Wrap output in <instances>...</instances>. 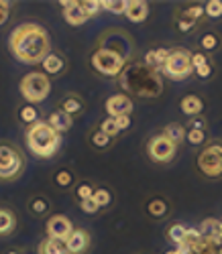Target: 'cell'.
I'll return each mask as SVG.
<instances>
[{"label":"cell","mask_w":222,"mask_h":254,"mask_svg":"<svg viewBox=\"0 0 222 254\" xmlns=\"http://www.w3.org/2000/svg\"><path fill=\"white\" fill-rule=\"evenodd\" d=\"M8 49L12 57L18 59L20 63L37 65V63H43V59L49 55V49H51L49 33L37 23L18 25L10 33Z\"/></svg>","instance_id":"6da1fadb"},{"label":"cell","mask_w":222,"mask_h":254,"mask_svg":"<svg viewBox=\"0 0 222 254\" xmlns=\"http://www.w3.org/2000/svg\"><path fill=\"white\" fill-rule=\"evenodd\" d=\"M120 81L124 90L135 92L141 98H155L163 90V83L157 71L149 69L145 63H132V65L124 67L120 73Z\"/></svg>","instance_id":"7a4b0ae2"},{"label":"cell","mask_w":222,"mask_h":254,"mask_svg":"<svg viewBox=\"0 0 222 254\" xmlns=\"http://www.w3.org/2000/svg\"><path fill=\"white\" fill-rule=\"evenodd\" d=\"M25 142L35 157L51 159L57 155L59 146H61V134H57L45 120H37L35 124L27 126Z\"/></svg>","instance_id":"3957f363"},{"label":"cell","mask_w":222,"mask_h":254,"mask_svg":"<svg viewBox=\"0 0 222 254\" xmlns=\"http://www.w3.org/2000/svg\"><path fill=\"white\" fill-rule=\"evenodd\" d=\"M92 67L106 77H116L126 67V55L110 49V47H98L90 57Z\"/></svg>","instance_id":"277c9868"},{"label":"cell","mask_w":222,"mask_h":254,"mask_svg":"<svg viewBox=\"0 0 222 254\" xmlns=\"http://www.w3.org/2000/svg\"><path fill=\"white\" fill-rule=\"evenodd\" d=\"M18 88H20V96L33 106L47 100V96L51 94V81H49V75H45L43 71H29L20 79Z\"/></svg>","instance_id":"5b68a950"},{"label":"cell","mask_w":222,"mask_h":254,"mask_svg":"<svg viewBox=\"0 0 222 254\" xmlns=\"http://www.w3.org/2000/svg\"><path fill=\"white\" fill-rule=\"evenodd\" d=\"M25 169V159L16 146L2 142L0 144V181L16 179Z\"/></svg>","instance_id":"8992f818"},{"label":"cell","mask_w":222,"mask_h":254,"mask_svg":"<svg viewBox=\"0 0 222 254\" xmlns=\"http://www.w3.org/2000/svg\"><path fill=\"white\" fill-rule=\"evenodd\" d=\"M194 71L192 67V53L186 51V49H171L169 51V57L163 65V73L169 77V79H186L190 73Z\"/></svg>","instance_id":"52a82bcc"},{"label":"cell","mask_w":222,"mask_h":254,"mask_svg":"<svg viewBox=\"0 0 222 254\" xmlns=\"http://www.w3.org/2000/svg\"><path fill=\"white\" fill-rule=\"evenodd\" d=\"M198 169L206 177L222 175V144H210L198 155Z\"/></svg>","instance_id":"ba28073f"},{"label":"cell","mask_w":222,"mask_h":254,"mask_svg":"<svg viewBox=\"0 0 222 254\" xmlns=\"http://www.w3.org/2000/svg\"><path fill=\"white\" fill-rule=\"evenodd\" d=\"M147 153L151 157V161L155 163H169L175 155V144L163 136V134H157V136H153L147 144Z\"/></svg>","instance_id":"9c48e42d"},{"label":"cell","mask_w":222,"mask_h":254,"mask_svg":"<svg viewBox=\"0 0 222 254\" xmlns=\"http://www.w3.org/2000/svg\"><path fill=\"white\" fill-rule=\"evenodd\" d=\"M45 232H47V238H55V240H61L65 242L70 238V234L74 232V224L68 216L63 214H55L47 220V226H45Z\"/></svg>","instance_id":"30bf717a"},{"label":"cell","mask_w":222,"mask_h":254,"mask_svg":"<svg viewBox=\"0 0 222 254\" xmlns=\"http://www.w3.org/2000/svg\"><path fill=\"white\" fill-rule=\"evenodd\" d=\"M104 108H106L108 118L130 116V112H132V100L126 94H112V96L106 100Z\"/></svg>","instance_id":"8fae6325"},{"label":"cell","mask_w":222,"mask_h":254,"mask_svg":"<svg viewBox=\"0 0 222 254\" xmlns=\"http://www.w3.org/2000/svg\"><path fill=\"white\" fill-rule=\"evenodd\" d=\"M65 246H68L70 254H84L88 250V246H90V234L82 228H74L70 238L65 240Z\"/></svg>","instance_id":"7c38bea8"},{"label":"cell","mask_w":222,"mask_h":254,"mask_svg":"<svg viewBox=\"0 0 222 254\" xmlns=\"http://www.w3.org/2000/svg\"><path fill=\"white\" fill-rule=\"evenodd\" d=\"M47 124L51 126V128L57 132V134H63V132H68L72 128V124H74V118L70 114H65L61 108L59 110H53L47 118Z\"/></svg>","instance_id":"4fadbf2b"},{"label":"cell","mask_w":222,"mask_h":254,"mask_svg":"<svg viewBox=\"0 0 222 254\" xmlns=\"http://www.w3.org/2000/svg\"><path fill=\"white\" fill-rule=\"evenodd\" d=\"M126 18L130 20V23H143V20L147 18L149 14V4L145 2V0H130V2L126 4Z\"/></svg>","instance_id":"5bb4252c"},{"label":"cell","mask_w":222,"mask_h":254,"mask_svg":"<svg viewBox=\"0 0 222 254\" xmlns=\"http://www.w3.org/2000/svg\"><path fill=\"white\" fill-rule=\"evenodd\" d=\"M16 230V216L10 207L0 205V238L10 236Z\"/></svg>","instance_id":"9a60e30c"},{"label":"cell","mask_w":222,"mask_h":254,"mask_svg":"<svg viewBox=\"0 0 222 254\" xmlns=\"http://www.w3.org/2000/svg\"><path fill=\"white\" fill-rule=\"evenodd\" d=\"M167 57H169L167 49H151V51H147L143 63L149 69H153V71H163V65H165Z\"/></svg>","instance_id":"2e32d148"},{"label":"cell","mask_w":222,"mask_h":254,"mask_svg":"<svg viewBox=\"0 0 222 254\" xmlns=\"http://www.w3.org/2000/svg\"><path fill=\"white\" fill-rule=\"evenodd\" d=\"M180 108H182V112L186 116H198V114H202V110H204V100L200 96H196V94H188V96L182 98Z\"/></svg>","instance_id":"e0dca14e"},{"label":"cell","mask_w":222,"mask_h":254,"mask_svg":"<svg viewBox=\"0 0 222 254\" xmlns=\"http://www.w3.org/2000/svg\"><path fill=\"white\" fill-rule=\"evenodd\" d=\"M63 16H65V20H68V25H72V27H80V25H84L88 20V14L84 12L82 4L76 2V0H74L72 6L63 8Z\"/></svg>","instance_id":"ac0fdd59"},{"label":"cell","mask_w":222,"mask_h":254,"mask_svg":"<svg viewBox=\"0 0 222 254\" xmlns=\"http://www.w3.org/2000/svg\"><path fill=\"white\" fill-rule=\"evenodd\" d=\"M37 252H39V254H70V252H68V246H65V242L55 240V238L41 240L39 246H37Z\"/></svg>","instance_id":"d6986e66"},{"label":"cell","mask_w":222,"mask_h":254,"mask_svg":"<svg viewBox=\"0 0 222 254\" xmlns=\"http://www.w3.org/2000/svg\"><path fill=\"white\" fill-rule=\"evenodd\" d=\"M41 65H43V69H45L43 71L45 75H57V73H61L65 69V61L57 53H49L45 59H43Z\"/></svg>","instance_id":"ffe728a7"},{"label":"cell","mask_w":222,"mask_h":254,"mask_svg":"<svg viewBox=\"0 0 222 254\" xmlns=\"http://www.w3.org/2000/svg\"><path fill=\"white\" fill-rule=\"evenodd\" d=\"M186 128L182 124H177V122H171V124H167L165 126V130H163V136H167L175 146L180 144V142H184L186 140Z\"/></svg>","instance_id":"44dd1931"},{"label":"cell","mask_w":222,"mask_h":254,"mask_svg":"<svg viewBox=\"0 0 222 254\" xmlns=\"http://www.w3.org/2000/svg\"><path fill=\"white\" fill-rule=\"evenodd\" d=\"M147 211H149V216H153V218H165V214H167V201L163 197H153L147 203Z\"/></svg>","instance_id":"7402d4cb"},{"label":"cell","mask_w":222,"mask_h":254,"mask_svg":"<svg viewBox=\"0 0 222 254\" xmlns=\"http://www.w3.org/2000/svg\"><path fill=\"white\" fill-rule=\"evenodd\" d=\"M186 226H182V224H173V226H169V230H167V238H169V242H173L175 246H182L184 244V240H186Z\"/></svg>","instance_id":"603a6c76"},{"label":"cell","mask_w":222,"mask_h":254,"mask_svg":"<svg viewBox=\"0 0 222 254\" xmlns=\"http://www.w3.org/2000/svg\"><path fill=\"white\" fill-rule=\"evenodd\" d=\"M82 108H84V104H82V100L76 98V96H70V98H65V100L61 102V110H63L65 114H70V116L82 112Z\"/></svg>","instance_id":"cb8c5ba5"},{"label":"cell","mask_w":222,"mask_h":254,"mask_svg":"<svg viewBox=\"0 0 222 254\" xmlns=\"http://www.w3.org/2000/svg\"><path fill=\"white\" fill-rule=\"evenodd\" d=\"M18 118L23 120L27 126H31V124H35V122L39 120V112H37V108H35V106H31V104H25L23 108L18 110Z\"/></svg>","instance_id":"d4e9b609"},{"label":"cell","mask_w":222,"mask_h":254,"mask_svg":"<svg viewBox=\"0 0 222 254\" xmlns=\"http://www.w3.org/2000/svg\"><path fill=\"white\" fill-rule=\"evenodd\" d=\"M126 4H128V0H102V10L114 12V14H124Z\"/></svg>","instance_id":"484cf974"},{"label":"cell","mask_w":222,"mask_h":254,"mask_svg":"<svg viewBox=\"0 0 222 254\" xmlns=\"http://www.w3.org/2000/svg\"><path fill=\"white\" fill-rule=\"evenodd\" d=\"M94 201L100 207H106V205H110V201H112V193L104 187H98V189H94Z\"/></svg>","instance_id":"4316f807"},{"label":"cell","mask_w":222,"mask_h":254,"mask_svg":"<svg viewBox=\"0 0 222 254\" xmlns=\"http://www.w3.org/2000/svg\"><path fill=\"white\" fill-rule=\"evenodd\" d=\"M84 12L88 14V18L90 16H96L100 10H102V0H84V2H80Z\"/></svg>","instance_id":"83f0119b"},{"label":"cell","mask_w":222,"mask_h":254,"mask_svg":"<svg viewBox=\"0 0 222 254\" xmlns=\"http://www.w3.org/2000/svg\"><path fill=\"white\" fill-rule=\"evenodd\" d=\"M186 140L192 144V146H200L204 140H206V132L204 130H196V128H190L186 132Z\"/></svg>","instance_id":"f1b7e54d"},{"label":"cell","mask_w":222,"mask_h":254,"mask_svg":"<svg viewBox=\"0 0 222 254\" xmlns=\"http://www.w3.org/2000/svg\"><path fill=\"white\" fill-rule=\"evenodd\" d=\"M204 14H208V16H212V18L222 16V0H210V2H206Z\"/></svg>","instance_id":"f546056e"},{"label":"cell","mask_w":222,"mask_h":254,"mask_svg":"<svg viewBox=\"0 0 222 254\" xmlns=\"http://www.w3.org/2000/svg\"><path fill=\"white\" fill-rule=\"evenodd\" d=\"M218 35L216 33H206L204 37H202V41H200V45H202V49H206V51H214L216 47H218Z\"/></svg>","instance_id":"4dcf8cb0"},{"label":"cell","mask_w":222,"mask_h":254,"mask_svg":"<svg viewBox=\"0 0 222 254\" xmlns=\"http://www.w3.org/2000/svg\"><path fill=\"white\" fill-rule=\"evenodd\" d=\"M100 130H102L106 136H110V138L116 136V134L120 132V130L116 128V124H114V118H104L102 124H100Z\"/></svg>","instance_id":"1f68e13d"},{"label":"cell","mask_w":222,"mask_h":254,"mask_svg":"<svg viewBox=\"0 0 222 254\" xmlns=\"http://www.w3.org/2000/svg\"><path fill=\"white\" fill-rule=\"evenodd\" d=\"M55 183L59 187H70L74 183V175L68 171V169H61V171L55 173Z\"/></svg>","instance_id":"d6a6232c"},{"label":"cell","mask_w":222,"mask_h":254,"mask_svg":"<svg viewBox=\"0 0 222 254\" xmlns=\"http://www.w3.org/2000/svg\"><path fill=\"white\" fill-rule=\"evenodd\" d=\"M90 142L94 146H98V149H104V146H108V142H110V136H106L102 130H96V132H92Z\"/></svg>","instance_id":"836d02e7"},{"label":"cell","mask_w":222,"mask_h":254,"mask_svg":"<svg viewBox=\"0 0 222 254\" xmlns=\"http://www.w3.org/2000/svg\"><path fill=\"white\" fill-rule=\"evenodd\" d=\"M76 195L80 197V201L90 199V197H94V187H92L90 183H82V185L76 189Z\"/></svg>","instance_id":"e575fe53"},{"label":"cell","mask_w":222,"mask_h":254,"mask_svg":"<svg viewBox=\"0 0 222 254\" xmlns=\"http://www.w3.org/2000/svg\"><path fill=\"white\" fill-rule=\"evenodd\" d=\"M202 14H204V6H198V4H194V6H190V8L184 10V18L194 20V23H196V20L202 16Z\"/></svg>","instance_id":"d590c367"},{"label":"cell","mask_w":222,"mask_h":254,"mask_svg":"<svg viewBox=\"0 0 222 254\" xmlns=\"http://www.w3.org/2000/svg\"><path fill=\"white\" fill-rule=\"evenodd\" d=\"M49 209V203L45 201V199H41V197H37V199H33L31 201V211L33 214H37V216H41V214H45V211Z\"/></svg>","instance_id":"8d00e7d4"},{"label":"cell","mask_w":222,"mask_h":254,"mask_svg":"<svg viewBox=\"0 0 222 254\" xmlns=\"http://www.w3.org/2000/svg\"><path fill=\"white\" fill-rule=\"evenodd\" d=\"M8 16H10V2L8 0H0V27L6 25Z\"/></svg>","instance_id":"74e56055"},{"label":"cell","mask_w":222,"mask_h":254,"mask_svg":"<svg viewBox=\"0 0 222 254\" xmlns=\"http://www.w3.org/2000/svg\"><path fill=\"white\" fill-rule=\"evenodd\" d=\"M80 207H82V211H86V214H96V211L100 209V205L94 201V197H90V199H84V201H80Z\"/></svg>","instance_id":"f35d334b"},{"label":"cell","mask_w":222,"mask_h":254,"mask_svg":"<svg viewBox=\"0 0 222 254\" xmlns=\"http://www.w3.org/2000/svg\"><path fill=\"white\" fill-rule=\"evenodd\" d=\"M206 63H208V59H206L204 53H194V55H192V67H194V69L206 65Z\"/></svg>","instance_id":"ab89813d"},{"label":"cell","mask_w":222,"mask_h":254,"mask_svg":"<svg viewBox=\"0 0 222 254\" xmlns=\"http://www.w3.org/2000/svg\"><path fill=\"white\" fill-rule=\"evenodd\" d=\"M114 124L118 130H126L130 126V116H118V118H114Z\"/></svg>","instance_id":"60d3db41"},{"label":"cell","mask_w":222,"mask_h":254,"mask_svg":"<svg viewBox=\"0 0 222 254\" xmlns=\"http://www.w3.org/2000/svg\"><path fill=\"white\" fill-rule=\"evenodd\" d=\"M196 27V23H194V20H188V18H182V20H177V29H180V31H190V29H194Z\"/></svg>","instance_id":"b9f144b4"},{"label":"cell","mask_w":222,"mask_h":254,"mask_svg":"<svg viewBox=\"0 0 222 254\" xmlns=\"http://www.w3.org/2000/svg\"><path fill=\"white\" fill-rule=\"evenodd\" d=\"M196 73H198V77H202V79L210 77V73H212L210 63H206V65H202V67H198V69H196Z\"/></svg>","instance_id":"7bdbcfd3"},{"label":"cell","mask_w":222,"mask_h":254,"mask_svg":"<svg viewBox=\"0 0 222 254\" xmlns=\"http://www.w3.org/2000/svg\"><path fill=\"white\" fill-rule=\"evenodd\" d=\"M165 254H180V252H177V248H173V250H169V252H165Z\"/></svg>","instance_id":"ee69618b"},{"label":"cell","mask_w":222,"mask_h":254,"mask_svg":"<svg viewBox=\"0 0 222 254\" xmlns=\"http://www.w3.org/2000/svg\"><path fill=\"white\" fill-rule=\"evenodd\" d=\"M8 254H18V252H8Z\"/></svg>","instance_id":"f6af8a7d"}]
</instances>
